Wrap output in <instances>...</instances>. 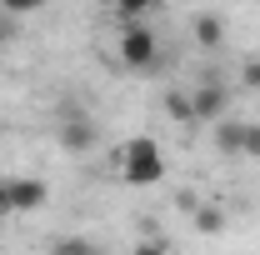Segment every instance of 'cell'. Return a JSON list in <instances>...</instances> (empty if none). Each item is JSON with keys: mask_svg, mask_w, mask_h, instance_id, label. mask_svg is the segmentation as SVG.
<instances>
[{"mask_svg": "<svg viewBox=\"0 0 260 255\" xmlns=\"http://www.w3.org/2000/svg\"><path fill=\"white\" fill-rule=\"evenodd\" d=\"M120 175H125V185H160L170 175V160L160 155V145L150 135H135L120 150Z\"/></svg>", "mask_w": 260, "mask_h": 255, "instance_id": "obj_1", "label": "cell"}, {"mask_svg": "<svg viewBox=\"0 0 260 255\" xmlns=\"http://www.w3.org/2000/svg\"><path fill=\"white\" fill-rule=\"evenodd\" d=\"M50 200V185L40 175H0V215H30Z\"/></svg>", "mask_w": 260, "mask_h": 255, "instance_id": "obj_2", "label": "cell"}, {"mask_svg": "<svg viewBox=\"0 0 260 255\" xmlns=\"http://www.w3.org/2000/svg\"><path fill=\"white\" fill-rule=\"evenodd\" d=\"M155 60H160V40H155V30L150 25H120V65L125 70H155Z\"/></svg>", "mask_w": 260, "mask_h": 255, "instance_id": "obj_3", "label": "cell"}, {"mask_svg": "<svg viewBox=\"0 0 260 255\" xmlns=\"http://www.w3.org/2000/svg\"><path fill=\"white\" fill-rule=\"evenodd\" d=\"M215 145H220L225 155L260 160V120H220V125H215Z\"/></svg>", "mask_w": 260, "mask_h": 255, "instance_id": "obj_4", "label": "cell"}, {"mask_svg": "<svg viewBox=\"0 0 260 255\" xmlns=\"http://www.w3.org/2000/svg\"><path fill=\"white\" fill-rule=\"evenodd\" d=\"M225 105H230V90H225V80H215V75L200 80V85L190 90L195 120H215V125H220V120H225Z\"/></svg>", "mask_w": 260, "mask_h": 255, "instance_id": "obj_5", "label": "cell"}, {"mask_svg": "<svg viewBox=\"0 0 260 255\" xmlns=\"http://www.w3.org/2000/svg\"><path fill=\"white\" fill-rule=\"evenodd\" d=\"M55 140H60V150H70V155H85V150L100 140V130H95L90 115H65L60 130H55Z\"/></svg>", "mask_w": 260, "mask_h": 255, "instance_id": "obj_6", "label": "cell"}, {"mask_svg": "<svg viewBox=\"0 0 260 255\" xmlns=\"http://www.w3.org/2000/svg\"><path fill=\"white\" fill-rule=\"evenodd\" d=\"M45 255H105V245L100 240H85V235H55L45 245Z\"/></svg>", "mask_w": 260, "mask_h": 255, "instance_id": "obj_7", "label": "cell"}, {"mask_svg": "<svg viewBox=\"0 0 260 255\" xmlns=\"http://www.w3.org/2000/svg\"><path fill=\"white\" fill-rule=\"evenodd\" d=\"M195 40H200V50H220L225 45V20L220 15H195Z\"/></svg>", "mask_w": 260, "mask_h": 255, "instance_id": "obj_8", "label": "cell"}, {"mask_svg": "<svg viewBox=\"0 0 260 255\" xmlns=\"http://www.w3.org/2000/svg\"><path fill=\"white\" fill-rule=\"evenodd\" d=\"M190 215H195V230H200V235H220V230H225V210H220V205H195Z\"/></svg>", "mask_w": 260, "mask_h": 255, "instance_id": "obj_9", "label": "cell"}, {"mask_svg": "<svg viewBox=\"0 0 260 255\" xmlns=\"http://www.w3.org/2000/svg\"><path fill=\"white\" fill-rule=\"evenodd\" d=\"M165 115L175 125H195V110H190V90H170L165 95Z\"/></svg>", "mask_w": 260, "mask_h": 255, "instance_id": "obj_10", "label": "cell"}, {"mask_svg": "<svg viewBox=\"0 0 260 255\" xmlns=\"http://www.w3.org/2000/svg\"><path fill=\"white\" fill-rule=\"evenodd\" d=\"M110 5H115V15H120L125 25H135V20H140V15H145L155 0H110Z\"/></svg>", "mask_w": 260, "mask_h": 255, "instance_id": "obj_11", "label": "cell"}, {"mask_svg": "<svg viewBox=\"0 0 260 255\" xmlns=\"http://www.w3.org/2000/svg\"><path fill=\"white\" fill-rule=\"evenodd\" d=\"M130 255H175V245H170V240H160V235H145Z\"/></svg>", "mask_w": 260, "mask_h": 255, "instance_id": "obj_12", "label": "cell"}, {"mask_svg": "<svg viewBox=\"0 0 260 255\" xmlns=\"http://www.w3.org/2000/svg\"><path fill=\"white\" fill-rule=\"evenodd\" d=\"M0 10L5 15H35V10H45V0H0Z\"/></svg>", "mask_w": 260, "mask_h": 255, "instance_id": "obj_13", "label": "cell"}, {"mask_svg": "<svg viewBox=\"0 0 260 255\" xmlns=\"http://www.w3.org/2000/svg\"><path fill=\"white\" fill-rule=\"evenodd\" d=\"M240 85L245 90H260V55H250V60L240 65Z\"/></svg>", "mask_w": 260, "mask_h": 255, "instance_id": "obj_14", "label": "cell"}, {"mask_svg": "<svg viewBox=\"0 0 260 255\" xmlns=\"http://www.w3.org/2000/svg\"><path fill=\"white\" fill-rule=\"evenodd\" d=\"M5 40H10V25H0V50H5Z\"/></svg>", "mask_w": 260, "mask_h": 255, "instance_id": "obj_15", "label": "cell"}]
</instances>
